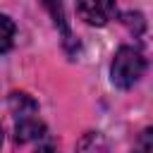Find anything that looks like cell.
<instances>
[{"label": "cell", "mask_w": 153, "mask_h": 153, "mask_svg": "<svg viewBox=\"0 0 153 153\" xmlns=\"http://www.w3.org/2000/svg\"><path fill=\"white\" fill-rule=\"evenodd\" d=\"M143 69H146V60L143 55L131 48V45H122L115 57H112V65H110V79L117 88H131L141 76H143Z\"/></svg>", "instance_id": "cell-1"}, {"label": "cell", "mask_w": 153, "mask_h": 153, "mask_svg": "<svg viewBox=\"0 0 153 153\" xmlns=\"http://www.w3.org/2000/svg\"><path fill=\"white\" fill-rule=\"evenodd\" d=\"M79 17L91 26H103L115 14V0H79Z\"/></svg>", "instance_id": "cell-2"}, {"label": "cell", "mask_w": 153, "mask_h": 153, "mask_svg": "<svg viewBox=\"0 0 153 153\" xmlns=\"http://www.w3.org/2000/svg\"><path fill=\"white\" fill-rule=\"evenodd\" d=\"M43 134H45V124H43V122L36 117V112L17 120V127H14V139H17V143L38 141Z\"/></svg>", "instance_id": "cell-3"}, {"label": "cell", "mask_w": 153, "mask_h": 153, "mask_svg": "<svg viewBox=\"0 0 153 153\" xmlns=\"http://www.w3.org/2000/svg\"><path fill=\"white\" fill-rule=\"evenodd\" d=\"M14 22L7 17V14H0V53H7L12 48V41H14Z\"/></svg>", "instance_id": "cell-4"}, {"label": "cell", "mask_w": 153, "mask_h": 153, "mask_svg": "<svg viewBox=\"0 0 153 153\" xmlns=\"http://www.w3.org/2000/svg\"><path fill=\"white\" fill-rule=\"evenodd\" d=\"M151 129H143V134H141V139L136 141V148H134V153H151L153 151V141H151Z\"/></svg>", "instance_id": "cell-5"}, {"label": "cell", "mask_w": 153, "mask_h": 153, "mask_svg": "<svg viewBox=\"0 0 153 153\" xmlns=\"http://www.w3.org/2000/svg\"><path fill=\"white\" fill-rule=\"evenodd\" d=\"M33 153H57V148H55V146H50V143H43V146H38Z\"/></svg>", "instance_id": "cell-6"}, {"label": "cell", "mask_w": 153, "mask_h": 153, "mask_svg": "<svg viewBox=\"0 0 153 153\" xmlns=\"http://www.w3.org/2000/svg\"><path fill=\"white\" fill-rule=\"evenodd\" d=\"M0 146H2V127H0Z\"/></svg>", "instance_id": "cell-7"}]
</instances>
